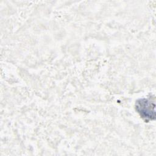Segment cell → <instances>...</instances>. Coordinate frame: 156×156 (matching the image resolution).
Listing matches in <instances>:
<instances>
[{
	"label": "cell",
	"instance_id": "obj_1",
	"mask_svg": "<svg viewBox=\"0 0 156 156\" xmlns=\"http://www.w3.org/2000/svg\"><path fill=\"white\" fill-rule=\"evenodd\" d=\"M136 110L146 121L155 119V103L151 99H140L136 102Z\"/></svg>",
	"mask_w": 156,
	"mask_h": 156
}]
</instances>
